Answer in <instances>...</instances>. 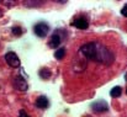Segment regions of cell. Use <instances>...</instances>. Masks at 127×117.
<instances>
[{
    "mask_svg": "<svg viewBox=\"0 0 127 117\" xmlns=\"http://www.w3.org/2000/svg\"><path fill=\"white\" fill-rule=\"evenodd\" d=\"M80 53H83L88 59H91L102 64H111L114 62V53L107 47L96 42H89L82 46Z\"/></svg>",
    "mask_w": 127,
    "mask_h": 117,
    "instance_id": "obj_1",
    "label": "cell"
},
{
    "mask_svg": "<svg viewBox=\"0 0 127 117\" xmlns=\"http://www.w3.org/2000/svg\"><path fill=\"white\" fill-rule=\"evenodd\" d=\"M5 60L6 63L12 67V68H19L21 65V62H20V58L17 57V54L15 52H7L5 54Z\"/></svg>",
    "mask_w": 127,
    "mask_h": 117,
    "instance_id": "obj_2",
    "label": "cell"
},
{
    "mask_svg": "<svg viewBox=\"0 0 127 117\" xmlns=\"http://www.w3.org/2000/svg\"><path fill=\"white\" fill-rule=\"evenodd\" d=\"M12 85H14V88H15L16 90H19V91H26V90L29 89L27 81L22 78L21 75H16V77L14 78Z\"/></svg>",
    "mask_w": 127,
    "mask_h": 117,
    "instance_id": "obj_3",
    "label": "cell"
},
{
    "mask_svg": "<svg viewBox=\"0 0 127 117\" xmlns=\"http://www.w3.org/2000/svg\"><path fill=\"white\" fill-rule=\"evenodd\" d=\"M33 31H35L36 36H38V37H46L48 35V32H49V26L46 22H40V24L35 25Z\"/></svg>",
    "mask_w": 127,
    "mask_h": 117,
    "instance_id": "obj_4",
    "label": "cell"
},
{
    "mask_svg": "<svg viewBox=\"0 0 127 117\" xmlns=\"http://www.w3.org/2000/svg\"><path fill=\"white\" fill-rule=\"evenodd\" d=\"M91 110L96 114H100V112H106L109 110V105L106 101L104 100H97L95 102L91 104Z\"/></svg>",
    "mask_w": 127,
    "mask_h": 117,
    "instance_id": "obj_5",
    "label": "cell"
},
{
    "mask_svg": "<svg viewBox=\"0 0 127 117\" xmlns=\"http://www.w3.org/2000/svg\"><path fill=\"white\" fill-rule=\"evenodd\" d=\"M61 43H62V36L58 31H56L51 36V39L48 41V46H49V48H58Z\"/></svg>",
    "mask_w": 127,
    "mask_h": 117,
    "instance_id": "obj_6",
    "label": "cell"
},
{
    "mask_svg": "<svg viewBox=\"0 0 127 117\" xmlns=\"http://www.w3.org/2000/svg\"><path fill=\"white\" fill-rule=\"evenodd\" d=\"M73 26L79 29V30H85V29H88L89 22H88V20L85 17H78V19H75L73 21Z\"/></svg>",
    "mask_w": 127,
    "mask_h": 117,
    "instance_id": "obj_7",
    "label": "cell"
},
{
    "mask_svg": "<svg viewBox=\"0 0 127 117\" xmlns=\"http://www.w3.org/2000/svg\"><path fill=\"white\" fill-rule=\"evenodd\" d=\"M36 106L37 107H40V109H47L48 106H49V101H48V99L46 97V96H40L38 99H37V101H36Z\"/></svg>",
    "mask_w": 127,
    "mask_h": 117,
    "instance_id": "obj_8",
    "label": "cell"
},
{
    "mask_svg": "<svg viewBox=\"0 0 127 117\" xmlns=\"http://www.w3.org/2000/svg\"><path fill=\"white\" fill-rule=\"evenodd\" d=\"M121 94H122L121 86H115L110 91V96H112V97H119V96H121Z\"/></svg>",
    "mask_w": 127,
    "mask_h": 117,
    "instance_id": "obj_9",
    "label": "cell"
},
{
    "mask_svg": "<svg viewBox=\"0 0 127 117\" xmlns=\"http://www.w3.org/2000/svg\"><path fill=\"white\" fill-rule=\"evenodd\" d=\"M54 57L58 59V60H61V59H63L64 57H65V48H58L57 51H56V53H54Z\"/></svg>",
    "mask_w": 127,
    "mask_h": 117,
    "instance_id": "obj_10",
    "label": "cell"
},
{
    "mask_svg": "<svg viewBox=\"0 0 127 117\" xmlns=\"http://www.w3.org/2000/svg\"><path fill=\"white\" fill-rule=\"evenodd\" d=\"M40 77H41L43 80H48V79L51 78V72H49L47 68H42V69L40 70Z\"/></svg>",
    "mask_w": 127,
    "mask_h": 117,
    "instance_id": "obj_11",
    "label": "cell"
},
{
    "mask_svg": "<svg viewBox=\"0 0 127 117\" xmlns=\"http://www.w3.org/2000/svg\"><path fill=\"white\" fill-rule=\"evenodd\" d=\"M12 33H14L15 36H20V35L22 33L21 27H19V26H14V27H12Z\"/></svg>",
    "mask_w": 127,
    "mask_h": 117,
    "instance_id": "obj_12",
    "label": "cell"
},
{
    "mask_svg": "<svg viewBox=\"0 0 127 117\" xmlns=\"http://www.w3.org/2000/svg\"><path fill=\"white\" fill-rule=\"evenodd\" d=\"M19 117H30V116L26 114V111H25V110H20V112H19Z\"/></svg>",
    "mask_w": 127,
    "mask_h": 117,
    "instance_id": "obj_13",
    "label": "cell"
},
{
    "mask_svg": "<svg viewBox=\"0 0 127 117\" xmlns=\"http://www.w3.org/2000/svg\"><path fill=\"white\" fill-rule=\"evenodd\" d=\"M126 9H127V6H124V9H122V11H121L124 16H126Z\"/></svg>",
    "mask_w": 127,
    "mask_h": 117,
    "instance_id": "obj_14",
    "label": "cell"
}]
</instances>
